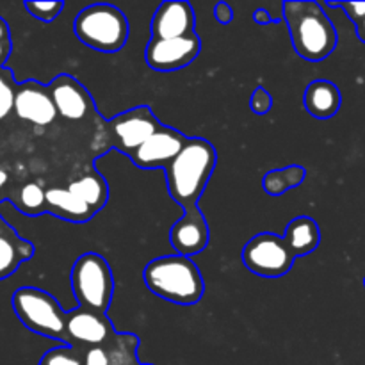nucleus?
<instances>
[{
  "label": "nucleus",
  "mask_w": 365,
  "mask_h": 365,
  "mask_svg": "<svg viewBox=\"0 0 365 365\" xmlns=\"http://www.w3.org/2000/svg\"><path fill=\"white\" fill-rule=\"evenodd\" d=\"M216 164L217 152L212 143L203 138H189L180 153L164 168L171 198L184 210L198 207Z\"/></svg>",
  "instance_id": "obj_1"
},
{
  "label": "nucleus",
  "mask_w": 365,
  "mask_h": 365,
  "mask_svg": "<svg viewBox=\"0 0 365 365\" xmlns=\"http://www.w3.org/2000/svg\"><path fill=\"white\" fill-rule=\"evenodd\" d=\"M284 20L292 48L309 63H321L337 48V31L316 0L284 2Z\"/></svg>",
  "instance_id": "obj_2"
},
{
  "label": "nucleus",
  "mask_w": 365,
  "mask_h": 365,
  "mask_svg": "<svg viewBox=\"0 0 365 365\" xmlns=\"http://www.w3.org/2000/svg\"><path fill=\"white\" fill-rule=\"evenodd\" d=\"M143 278L150 292L175 305H196L205 294L202 271L189 257L178 253L150 260Z\"/></svg>",
  "instance_id": "obj_3"
},
{
  "label": "nucleus",
  "mask_w": 365,
  "mask_h": 365,
  "mask_svg": "<svg viewBox=\"0 0 365 365\" xmlns=\"http://www.w3.org/2000/svg\"><path fill=\"white\" fill-rule=\"evenodd\" d=\"M75 36L82 45L98 52H120L128 41L130 25L127 16L110 4H93L77 14Z\"/></svg>",
  "instance_id": "obj_4"
},
{
  "label": "nucleus",
  "mask_w": 365,
  "mask_h": 365,
  "mask_svg": "<svg viewBox=\"0 0 365 365\" xmlns=\"http://www.w3.org/2000/svg\"><path fill=\"white\" fill-rule=\"evenodd\" d=\"M14 314L27 330L66 344V319L56 298L38 287H20L11 298Z\"/></svg>",
  "instance_id": "obj_5"
},
{
  "label": "nucleus",
  "mask_w": 365,
  "mask_h": 365,
  "mask_svg": "<svg viewBox=\"0 0 365 365\" xmlns=\"http://www.w3.org/2000/svg\"><path fill=\"white\" fill-rule=\"evenodd\" d=\"M71 291L78 307L106 314L113 302L114 277L109 262L100 253H84L71 269Z\"/></svg>",
  "instance_id": "obj_6"
},
{
  "label": "nucleus",
  "mask_w": 365,
  "mask_h": 365,
  "mask_svg": "<svg viewBox=\"0 0 365 365\" xmlns=\"http://www.w3.org/2000/svg\"><path fill=\"white\" fill-rule=\"evenodd\" d=\"M296 257L282 235L264 234L250 239L242 248V262L250 273L262 278H282L292 269Z\"/></svg>",
  "instance_id": "obj_7"
},
{
  "label": "nucleus",
  "mask_w": 365,
  "mask_h": 365,
  "mask_svg": "<svg viewBox=\"0 0 365 365\" xmlns=\"http://www.w3.org/2000/svg\"><path fill=\"white\" fill-rule=\"evenodd\" d=\"M160 127H163V123L157 120V116L148 106L132 107V109L123 110L113 120L107 121L110 145L127 157H130Z\"/></svg>",
  "instance_id": "obj_8"
},
{
  "label": "nucleus",
  "mask_w": 365,
  "mask_h": 365,
  "mask_svg": "<svg viewBox=\"0 0 365 365\" xmlns=\"http://www.w3.org/2000/svg\"><path fill=\"white\" fill-rule=\"evenodd\" d=\"M202 52V39L198 34L173 39H152L146 45L145 59L152 70L160 73L182 70L189 66Z\"/></svg>",
  "instance_id": "obj_9"
},
{
  "label": "nucleus",
  "mask_w": 365,
  "mask_h": 365,
  "mask_svg": "<svg viewBox=\"0 0 365 365\" xmlns=\"http://www.w3.org/2000/svg\"><path fill=\"white\" fill-rule=\"evenodd\" d=\"M116 334L113 321L107 314L77 307L68 312L66 319V344L86 351L89 348L103 346Z\"/></svg>",
  "instance_id": "obj_10"
},
{
  "label": "nucleus",
  "mask_w": 365,
  "mask_h": 365,
  "mask_svg": "<svg viewBox=\"0 0 365 365\" xmlns=\"http://www.w3.org/2000/svg\"><path fill=\"white\" fill-rule=\"evenodd\" d=\"M187 139V135L178 132L177 128L163 125L152 138L146 139L132 153L130 160L141 170H155V168H163L164 170L180 153Z\"/></svg>",
  "instance_id": "obj_11"
},
{
  "label": "nucleus",
  "mask_w": 365,
  "mask_h": 365,
  "mask_svg": "<svg viewBox=\"0 0 365 365\" xmlns=\"http://www.w3.org/2000/svg\"><path fill=\"white\" fill-rule=\"evenodd\" d=\"M50 96L57 109V116L70 121H81L93 113V98L88 89L68 73L57 75L48 84Z\"/></svg>",
  "instance_id": "obj_12"
},
{
  "label": "nucleus",
  "mask_w": 365,
  "mask_h": 365,
  "mask_svg": "<svg viewBox=\"0 0 365 365\" xmlns=\"http://www.w3.org/2000/svg\"><path fill=\"white\" fill-rule=\"evenodd\" d=\"M14 113L20 120L46 127L57 116V109L50 96L48 86L38 81H25L16 84L14 95Z\"/></svg>",
  "instance_id": "obj_13"
},
{
  "label": "nucleus",
  "mask_w": 365,
  "mask_h": 365,
  "mask_svg": "<svg viewBox=\"0 0 365 365\" xmlns=\"http://www.w3.org/2000/svg\"><path fill=\"white\" fill-rule=\"evenodd\" d=\"M195 9L185 0H166L157 7L150 24L152 39H173L196 34Z\"/></svg>",
  "instance_id": "obj_14"
},
{
  "label": "nucleus",
  "mask_w": 365,
  "mask_h": 365,
  "mask_svg": "<svg viewBox=\"0 0 365 365\" xmlns=\"http://www.w3.org/2000/svg\"><path fill=\"white\" fill-rule=\"evenodd\" d=\"M210 239L209 223L200 207L185 209L184 216L170 230V242L178 255L192 257L207 248Z\"/></svg>",
  "instance_id": "obj_15"
},
{
  "label": "nucleus",
  "mask_w": 365,
  "mask_h": 365,
  "mask_svg": "<svg viewBox=\"0 0 365 365\" xmlns=\"http://www.w3.org/2000/svg\"><path fill=\"white\" fill-rule=\"evenodd\" d=\"M307 113L317 120H330L339 113L342 103L341 89L330 81H314L307 86L305 95H303Z\"/></svg>",
  "instance_id": "obj_16"
},
{
  "label": "nucleus",
  "mask_w": 365,
  "mask_h": 365,
  "mask_svg": "<svg viewBox=\"0 0 365 365\" xmlns=\"http://www.w3.org/2000/svg\"><path fill=\"white\" fill-rule=\"evenodd\" d=\"M46 212L70 223H88L95 216V210L68 187L46 189Z\"/></svg>",
  "instance_id": "obj_17"
},
{
  "label": "nucleus",
  "mask_w": 365,
  "mask_h": 365,
  "mask_svg": "<svg viewBox=\"0 0 365 365\" xmlns=\"http://www.w3.org/2000/svg\"><path fill=\"white\" fill-rule=\"evenodd\" d=\"M32 255H34L32 242L16 235L13 228L7 227L6 232H0V280L16 273L18 267L31 260Z\"/></svg>",
  "instance_id": "obj_18"
},
{
  "label": "nucleus",
  "mask_w": 365,
  "mask_h": 365,
  "mask_svg": "<svg viewBox=\"0 0 365 365\" xmlns=\"http://www.w3.org/2000/svg\"><path fill=\"white\" fill-rule=\"evenodd\" d=\"M289 250L296 259L307 257L312 252H316L321 242V230L316 220L309 216H298L292 221H289L284 235Z\"/></svg>",
  "instance_id": "obj_19"
},
{
  "label": "nucleus",
  "mask_w": 365,
  "mask_h": 365,
  "mask_svg": "<svg viewBox=\"0 0 365 365\" xmlns=\"http://www.w3.org/2000/svg\"><path fill=\"white\" fill-rule=\"evenodd\" d=\"M68 189L75 196H78L86 205L91 207L95 214L100 212L106 207L107 200H109V185H107L106 178L100 173H95V171L82 175L81 178L71 182Z\"/></svg>",
  "instance_id": "obj_20"
},
{
  "label": "nucleus",
  "mask_w": 365,
  "mask_h": 365,
  "mask_svg": "<svg viewBox=\"0 0 365 365\" xmlns=\"http://www.w3.org/2000/svg\"><path fill=\"white\" fill-rule=\"evenodd\" d=\"M305 168L298 166V164H292V166L280 168V170H273L264 175L262 187L267 195L280 196L284 192L291 191V189L299 187L305 182Z\"/></svg>",
  "instance_id": "obj_21"
},
{
  "label": "nucleus",
  "mask_w": 365,
  "mask_h": 365,
  "mask_svg": "<svg viewBox=\"0 0 365 365\" xmlns=\"http://www.w3.org/2000/svg\"><path fill=\"white\" fill-rule=\"evenodd\" d=\"M13 203L25 216H41V214L46 212V191L41 185L31 182V184L21 185L20 191L16 192V198L13 200Z\"/></svg>",
  "instance_id": "obj_22"
},
{
  "label": "nucleus",
  "mask_w": 365,
  "mask_h": 365,
  "mask_svg": "<svg viewBox=\"0 0 365 365\" xmlns=\"http://www.w3.org/2000/svg\"><path fill=\"white\" fill-rule=\"evenodd\" d=\"M38 365H84V351L73 346L63 344L59 348L48 349Z\"/></svg>",
  "instance_id": "obj_23"
},
{
  "label": "nucleus",
  "mask_w": 365,
  "mask_h": 365,
  "mask_svg": "<svg viewBox=\"0 0 365 365\" xmlns=\"http://www.w3.org/2000/svg\"><path fill=\"white\" fill-rule=\"evenodd\" d=\"M24 7L29 11L31 16H34L36 20L45 21V24H50V21L56 20L61 14V11L64 9V2L61 0H52V2H24Z\"/></svg>",
  "instance_id": "obj_24"
},
{
  "label": "nucleus",
  "mask_w": 365,
  "mask_h": 365,
  "mask_svg": "<svg viewBox=\"0 0 365 365\" xmlns=\"http://www.w3.org/2000/svg\"><path fill=\"white\" fill-rule=\"evenodd\" d=\"M14 95H16V84L11 77L9 70L0 68V120L14 110Z\"/></svg>",
  "instance_id": "obj_25"
},
{
  "label": "nucleus",
  "mask_w": 365,
  "mask_h": 365,
  "mask_svg": "<svg viewBox=\"0 0 365 365\" xmlns=\"http://www.w3.org/2000/svg\"><path fill=\"white\" fill-rule=\"evenodd\" d=\"M250 109L255 114H259V116L267 114L273 109V95L267 93L264 88H257L252 93V98H250Z\"/></svg>",
  "instance_id": "obj_26"
},
{
  "label": "nucleus",
  "mask_w": 365,
  "mask_h": 365,
  "mask_svg": "<svg viewBox=\"0 0 365 365\" xmlns=\"http://www.w3.org/2000/svg\"><path fill=\"white\" fill-rule=\"evenodd\" d=\"M328 7H339L346 13V16L353 21V24H360L365 18V2H328Z\"/></svg>",
  "instance_id": "obj_27"
},
{
  "label": "nucleus",
  "mask_w": 365,
  "mask_h": 365,
  "mask_svg": "<svg viewBox=\"0 0 365 365\" xmlns=\"http://www.w3.org/2000/svg\"><path fill=\"white\" fill-rule=\"evenodd\" d=\"M11 50H13V41H11L9 24L0 16V68L9 59Z\"/></svg>",
  "instance_id": "obj_28"
},
{
  "label": "nucleus",
  "mask_w": 365,
  "mask_h": 365,
  "mask_svg": "<svg viewBox=\"0 0 365 365\" xmlns=\"http://www.w3.org/2000/svg\"><path fill=\"white\" fill-rule=\"evenodd\" d=\"M214 18L220 21L221 25H228L232 20H234V11L228 6L227 2H217L214 6Z\"/></svg>",
  "instance_id": "obj_29"
},
{
  "label": "nucleus",
  "mask_w": 365,
  "mask_h": 365,
  "mask_svg": "<svg viewBox=\"0 0 365 365\" xmlns=\"http://www.w3.org/2000/svg\"><path fill=\"white\" fill-rule=\"evenodd\" d=\"M252 18H253V21H257L259 25H269V24H278V21H282V20H278V18L271 16L269 11L264 9V7H259V9L253 11Z\"/></svg>",
  "instance_id": "obj_30"
},
{
  "label": "nucleus",
  "mask_w": 365,
  "mask_h": 365,
  "mask_svg": "<svg viewBox=\"0 0 365 365\" xmlns=\"http://www.w3.org/2000/svg\"><path fill=\"white\" fill-rule=\"evenodd\" d=\"M355 27H356V36H359V39L362 43H365V18L360 21V24H356Z\"/></svg>",
  "instance_id": "obj_31"
},
{
  "label": "nucleus",
  "mask_w": 365,
  "mask_h": 365,
  "mask_svg": "<svg viewBox=\"0 0 365 365\" xmlns=\"http://www.w3.org/2000/svg\"><path fill=\"white\" fill-rule=\"evenodd\" d=\"M6 182H7V173L4 170H0V189L6 185Z\"/></svg>",
  "instance_id": "obj_32"
},
{
  "label": "nucleus",
  "mask_w": 365,
  "mask_h": 365,
  "mask_svg": "<svg viewBox=\"0 0 365 365\" xmlns=\"http://www.w3.org/2000/svg\"><path fill=\"white\" fill-rule=\"evenodd\" d=\"M2 227H4V225H0V232H2Z\"/></svg>",
  "instance_id": "obj_33"
},
{
  "label": "nucleus",
  "mask_w": 365,
  "mask_h": 365,
  "mask_svg": "<svg viewBox=\"0 0 365 365\" xmlns=\"http://www.w3.org/2000/svg\"><path fill=\"white\" fill-rule=\"evenodd\" d=\"M139 365H152V364H139Z\"/></svg>",
  "instance_id": "obj_34"
},
{
  "label": "nucleus",
  "mask_w": 365,
  "mask_h": 365,
  "mask_svg": "<svg viewBox=\"0 0 365 365\" xmlns=\"http://www.w3.org/2000/svg\"><path fill=\"white\" fill-rule=\"evenodd\" d=\"M364 287H365V278H364Z\"/></svg>",
  "instance_id": "obj_35"
}]
</instances>
